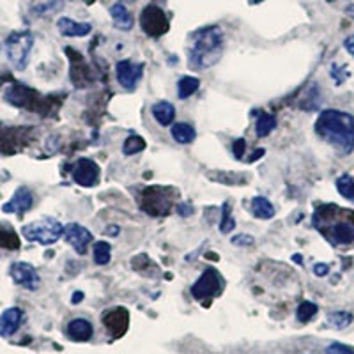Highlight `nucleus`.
I'll use <instances>...</instances> for the list:
<instances>
[{"mask_svg":"<svg viewBox=\"0 0 354 354\" xmlns=\"http://www.w3.org/2000/svg\"><path fill=\"white\" fill-rule=\"evenodd\" d=\"M315 133L340 154L354 149V117L340 110H324L317 117Z\"/></svg>","mask_w":354,"mask_h":354,"instance_id":"nucleus-1","label":"nucleus"},{"mask_svg":"<svg viewBox=\"0 0 354 354\" xmlns=\"http://www.w3.org/2000/svg\"><path fill=\"white\" fill-rule=\"evenodd\" d=\"M314 225L335 246H349L354 243V213L326 205L314 214Z\"/></svg>","mask_w":354,"mask_h":354,"instance_id":"nucleus-2","label":"nucleus"},{"mask_svg":"<svg viewBox=\"0 0 354 354\" xmlns=\"http://www.w3.org/2000/svg\"><path fill=\"white\" fill-rule=\"evenodd\" d=\"M194 44L188 52V61L194 69H207L218 62L223 46V36L218 27H205L194 34Z\"/></svg>","mask_w":354,"mask_h":354,"instance_id":"nucleus-3","label":"nucleus"},{"mask_svg":"<svg viewBox=\"0 0 354 354\" xmlns=\"http://www.w3.org/2000/svg\"><path fill=\"white\" fill-rule=\"evenodd\" d=\"M21 236L27 241L50 246L59 241L61 236H64V225L55 218H43V220L32 221V223L21 227Z\"/></svg>","mask_w":354,"mask_h":354,"instance_id":"nucleus-4","label":"nucleus"},{"mask_svg":"<svg viewBox=\"0 0 354 354\" xmlns=\"http://www.w3.org/2000/svg\"><path fill=\"white\" fill-rule=\"evenodd\" d=\"M34 37L30 32H17L11 34L6 43V48H8V57L11 64L17 69L24 71L25 66L28 62V55H30V50H32Z\"/></svg>","mask_w":354,"mask_h":354,"instance_id":"nucleus-5","label":"nucleus"},{"mask_svg":"<svg viewBox=\"0 0 354 354\" xmlns=\"http://www.w3.org/2000/svg\"><path fill=\"white\" fill-rule=\"evenodd\" d=\"M223 282H221V277L214 268H207V270L202 273V277L198 278L197 282L192 287V294L194 298L202 301V299L213 298L216 294H220Z\"/></svg>","mask_w":354,"mask_h":354,"instance_id":"nucleus-6","label":"nucleus"},{"mask_svg":"<svg viewBox=\"0 0 354 354\" xmlns=\"http://www.w3.org/2000/svg\"><path fill=\"white\" fill-rule=\"evenodd\" d=\"M140 25L142 28H144V32L149 34V36L153 37L163 36V34L169 30V20H167L165 12L154 4L147 6V8L142 11Z\"/></svg>","mask_w":354,"mask_h":354,"instance_id":"nucleus-7","label":"nucleus"},{"mask_svg":"<svg viewBox=\"0 0 354 354\" xmlns=\"http://www.w3.org/2000/svg\"><path fill=\"white\" fill-rule=\"evenodd\" d=\"M115 75L117 82L124 91L131 93L135 91L138 85V82L142 80V75H144V64H135L131 61H121L117 62L115 66Z\"/></svg>","mask_w":354,"mask_h":354,"instance_id":"nucleus-8","label":"nucleus"},{"mask_svg":"<svg viewBox=\"0 0 354 354\" xmlns=\"http://www.w3.org/2000/svg\"><path fill=\"white\" fill-rule=\"evenodd\" d=\"M9 274H11L12 282L27 290H36L41 283L36 268L27 264V262H12L11 268H9Z\"/></svg>","mask_w":354,"mask_h":354,"instance_id":"nucleus-9","label":"nucleus"},{"mask_svg":"<svg viewBox=\"0 0 354 354\" xmlns=\"http://www.w3.org/2000/svg\"><path fill=\"white\" fill-rule=\"evenodd\" d=\"M73 181L77 185L85 186V188H93L100 181V167L96 161L88 160V158H80L73 167Z\"/></svg>","mask_w":354,"mask_h":354,"instance_id":"nucleus-10","label":"nucleus"},{"mask_svg":"<svg viewBox=\"0 0 354 354\" xmlns=\"http://www.w3.org/2000/svg\"><path fill=\"white\" fill-rule=\"evenodd\" d=\"M64 238L73 248L77 250L78 255H85L88 243L93 241V234L85 227L78 225V223H69V225L64 227Z\"/></svg>","mask_w":354,"mask_h":354,"instance_id":"nucleus-11","label":"nucleus"},{"mask_svg":"<svg viewBox=\"0 0 354 354\" xmlns=\"http://www.w3.org/2000/svg\"><path fill=\"white\" fill-rule=\"evenodd\" d=\"M34 204L32 192L27 186H20L11 197V201L2 205V211L8 214H24L27 213Z\"/></svg>","mask_w":354,"mask_h":354,"instance_id":"nucleus-12","label":"nucleus"},{"mask_svg":"<svg viewBox=\"0 0 354 354\" xmlns=\"http://www.w3.org/2000/svg\"><path fill=\"white\" fill-rule=\"evenodd\" d=\"M21 321H24V312L20 308L12 306V308L4 310L0 315V337H12L21 326Z\"/></svg>","mask_w":354,"mask_h":354,"instance_id":"nucleus-13","label":"nucleus"},{"mask_svg":"<svg viewBox=\"0 0 354 354\" xmlns=\"http://www.w3.org/2000/svg\"><path fill=\"white\" fill-rule=\"evenodd\" d=\"M57 28H59V32L66 37H84L87 34H91L93 30V25L87 24V21H75L71 18H59L57 21Z\"/></svg>","mask_w":354,"mask_h":354,"instance_id":"nucleus-14","label":"nucleus"},{"mask_svg":"<svg viewBox=\"0 0 354 354\" xmlns=\"http://www.w3.org/2000/svg\"><path fill=\"white\" fill-rule=\"evenodd\" d=\"M68 337L77 342H87L93 337V324L87 319H73L68 324Z\"/></svg>","mask_w":354,"mask_h":354,"instance_id":"nucleus-15","label":"nucleus"},{"mask_svg":"<svg viewBox=\"0 0 354 354\" xmlns=\"http://www.w3.org/2000/svg\"><path fill=\"white\" fill-rule=\"evenodd\" d=\"M110 17H112L113 27L119 30H131L133 28V17L122 2H117L110 8Z\"/></svg>","mask_w":354,"mask_h":354,"instance_id":"nucleus-16","label":"nucleus"},{"mask_svg":"<svg viewBox=\"0 0 354 354\" xmlns=\"http://www.w3.org/2000/svg\"><path fill=\"white\" fill-rule=\"evenodd\" d=\"M151 113H153L154 121L161 126L172 124L174 119H176V109L169 101H158V103H154Z\"/></svg>","mask_w":354,"mask_h":354,"instance_id":"nucleus-17","label":"nucleus"},{"mask_svg":"<svg viewBox=\"0 0 354 354\" xmlns=\"http://www.w3.org/2000/svg\"><path fill=\"white\" fill-rule=\"evenodd\" d=\"M170 135L179 144H192L195 137H197L194 126H189L188 122H177V124H174L172 129H170Z\"/></svg>","mask_w":354,"mask_h":354,"instance_id":"nucleus-18","label":"nucleus"},{"mask_svg":"<svg viewBox=\"0 0 354 354\" xmlns=\"http://www.w3.org/2000/svg\"><path fill=\"white\" fill-rule=\"evenodd\" d=\"M252 213L261 220H271L274 216V207L266 197H254L252 198Z\"/></svg>","mask_w":354,"mask_h":354,"instance_id":"nucleus-19","label":"nucleus"},{"mask_svg":"<svg viewBox=\"0 0 354 354\" xmlns=\"http://www.w3.org/2000/svg\"><path fill=\"white\" fill-rule=\"evenodd\" d=\"M198 87H201V80L198 78L183 77L179 80V84H177V96H179V100H186V97L194 96L198 91Z\"/></svg>","mask_w":354,"mask_h":354,"instance_id":"nucleus-20","label":"nucleus"},{"mask_svg":"<svg viewBox=\"0 0 354 354\" xmlns=\"http://www.w3.org/2000/svg\"><path fill=\"white\" fill-rule=\"evenodd\" d=\"M274 128H277V121H274L273 115H270V113H266V112L259 113L257 124H255L257 137H261V138L268 137V135H270Z\"/></svg>","mask_w":354,"mask_h":354,"instance_id":"nucleus-21","label":"nucleus"},{"mask_svg":"<svg viewBox=\"0 0 354 354\" xmlns=\"http://www.w3.org/2000/svg\"><path fill=\"white\" fill-rule=\"evenodd\" d=\"M121 314H122L121 308L112 310V312H109V314L105 315V319H103V321H105V324H106V328H109V330L112 331L115 337H119V335L124 333V330H122V328L128 326V322H119V315H121Z\"/></svg>","mask_w":354,"mask_h":354,"instance_id":"nucleus-22","label":"nucleus"},{"mask_svg":"<svg viewBox=\"0 0 354 354\" xmlns=\"http://www.w3.org/2000/svg\"><path fill=\"white\" fill-rule=\"evenodd\" d=\"M337 189H338V194L342 195L344 198H347V201L354 204V179L349 176V174H344V176L338 177Z\"/></svg>","mask_w":354,"mask_h":354,"instance_id":"nucleus-23","label":"nucleus"},{"mask_svg":"<svg viewBox=\"0 0 354 354\" xmlns=\"http://www.w3.org/2000/svg\"><path fill=\"white\" fill-rule=\"evenodd\" d=\"M110 259H112V246L106 241H97L94 245V262L97 266L109 264Z\"/></svg>","mask_w":354,"mask_h":354,"instance_id":"nucleus-24","label":"nucleus"},{"mask_svg":"<svg viewBox=\"0 0 354 354\" xmlns=\"http://www.w3.org/2000/svg\"><path fill=\"white\" fill-rule=\"evenodd\" d=\"M144 149H145V140L140 137V135H131V137L126 138L124 145H122V153H124L126 156H129V154H137Z\"/></svg>","mask_w":354,"mask_h":354,"instance_id":"nucleus-25","label":"nucleus"},{"mask_svg":"<svg viewBox=\"0 0 354 354\" xmlns=\"http://www.w3.org/2000/svg\"><path fill=\"white\" fill-rule=\"evenodd\" d=\"M351 322H353V315L349 312H331L328 315V324L337 328V330H344V328L349 326Z\"/></svg>","mask_w":354,"mask_h":354,"instance_id":"nucleus-26","label":"nucleus"},{"mask_svg":"<svg viewBox=\"0 0 354 354\" xmlns=\"http://www.w3.org/2000/svg\"><path fill=\"white\" fill-rule=\"evenodd\" d=\"M315 314H317V305H314V303L310 301H303L301 305L298 306V314L296 315H298V321L308 322Z\"/></svg>","mask_w":354,"mask_h":354,"instance_id":"nucleus-27","label":"nucleus"},{"mask_svg":"<svg viewBox=\"0 0 354 354\" xmlns=\"http://www.w3.org/2000/svg\"><path fill=\"white\" fill-rule=\"evenodd\" d=\"M234 227H236V223H234V218L230 216V207L229 204H225L223 205V216H221L220 230L223 234H230L234 230Z\"/></svg>","mask_w":354,"mask_h":354,"instance_id":"nucleus-28","label":"nucleus"},{"mask_svg":"<svg viewBox=\"0 0 354 354\" xmlns=\"http://www.w3.org/2000/svg\"><path fill=\"white\" fill-rule=\"evenodd\" d=\"M326 354H354V349L344 346V344H331L326 347Z\"/></svg>","mask_w":354,"mask_h":354,"instance_id":"nucleus-29","label":"nucleus"},{"mask_svg":"<svg viewBox=\"0 0 354 354\" xmlns=\"http://www.w3.org/2000/svg\"><path fill=\"white\" fill-rule=\"evenodd\" d=\"M232 243L238 246H252L255 241L252 236H248V234H241V236H236V238H232Z\"/></svg>","mask_w":354,"mask_h":354,"instance_id":"nucleus-30","label":"nucleus"},{"mask_svg":"<svg viewBox=\"0 0 354 354\" xmlns=\"http://www.w3.org/2000/svg\"><path fill=\"white\" fill-rule=\"evenodd\" d=\"M314 273L317 274V277H326V274L330 273V266L319 262V264L314 266Z\"/></svg>","mask_w":354,"mask_h":354,"instance_id":"nucleus-31","label":"nucleus"},{"mask_svg":"<svg viewBox=\"0 0 354 354\" xmlns=\"http://www.w3.org/2000/svg\"><path fill=\"white\" fill-rule=\"evenodd\" d=\"M245 147H246V142L243 140H236L234 142V154H236V158H241V153L243 151H245Z\"/></svg>","mask_w":354,"mask_h":354,"instance_id":"nucleus-32","label":"nucleus"},{"mask_svg":"<svg viewBox=\"0 0 354 354\" xmlns=\"http://www.w3.org/2000/svg\"><path fill=\"white\" fill-rule=\"evenodd\" d=\"M177 211H179L181 216H192V214H194V207H192L189 204H181L179 207H177Z\"/></svg>","mask_w":354,"mask_h":354,"instance_id":"nucleus-33","label":"nucleus"},{"mask_svg":"<svg viewBox=\"0 0 354 354\" xmlns=\"http://www.w3.org/2000/svg\"><path fill=\"white\" fill-rule=\"evenodd\" d=\"M344 46H346V50L351 53V55H354V34L353 36L347 37L346 43H344Z\"/></svg>","mask_w":354,"mask_h":354,"instance_id":"nucleus-34","label":"nucleus"},{"mask_svg":"<svg viewBox=\"0 0 354 354\" xmlns=\"http://www.w3.org/2000/svg\"><path fill=\"white\" fill-rule=\"evenodd\" d=\"M82 298H84V294H82V292H78L77 296H73V303H78V301H82Z\"/></svg>","mask_w":354,"mask_h":354,"instance_id":"nucleus-35","label":"nucleus"},{"mask_svg":"<svg viewBox=\"0 0 354 354\" xmlns=\"http://www.w3.org/2000/svg\"><path fill=\"white\" fill-rule=\"evenodd\" d=\"M109 232L110 234H119V227H110Z\"/></svg>","mask_w":354,"mask_h":354,"instance_id":"nucleus-36","label":"nucleus"},{"mask_svg":"<svg viewBox=\"0 0 354 354\" xmlns=\"http://www.w3.org/2000/svg\"><path fill=\"white\" fill-rule=\"evenodd\" d=\"M294 261H296V262H303V259L299 257V255H294Z\"/></svg>","mask_w":354,"mask_h":354,"instance_id":"nucleus-37","label":"nucleus"},{"mask_svg":"<svg viewBox=\"0 0 354 354\" xmlns=\"http://www.w3.org/2000/svg\"><path fill=\"white\" fill-rule=\"evenodd\" d=\"M252 4H261V2H264V0H250Z\"/></svg>","mask_w":354,"mask_h":354,"instance_id":"nucleus-38","label":"nucleus"},{"mask_svg":"<svg viewBox=\"0 0 354 354\" xmlns=\"http://www.w3.org/2000/svg\"><path fill=\"white\" fill-rule=\"evenodd\" d=\"M119 2H128L129 4V2H135V0H119Z\"/></svg>","mask_w":354,"mask_h":354,"instance_id":"nucleus-39","label":"nucleus"}]
</instances>
